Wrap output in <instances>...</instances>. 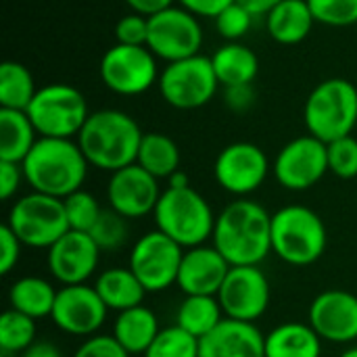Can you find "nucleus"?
I'll return each mask as SVG.
<instances>
[{
	"instance_id": "7",
	"label": "nucleus",
	"mask_w": 357,
	"mask_h": 357,
	"mask_svg": "<svg viewBox=\"0 0 357 357\" xmlns=\"http://www.w3.org/2000/svg\"><path fill=\"white\" fill-rule=\"evenodd\" d=\"M25 113L40 138H73L90 117L84 94L67 84L40 88Z\"/></svg>"
},
{
	"instance_id": "23",
	"label": "nucleus",
	"mask_w": 357,
	"mask_h": 357,
	"mask_svg": "<svg viewBox=\"0 0 357 357\" xmlns=\"http://www.w3.org/2000/svg\"><path fill=\"white\" fill-rule=\"evenodd\" d=\"M94 289L105 305L117 314L142 305L144 295L149 293L130 268H109L100 272Z\"/></svg>"
},
{
	"instance_id": "10",
	"label": "nucleus",
	"mask_w": 357,
	"mask_h": 357,
	"mask_svg": "<svg viewBox=\"0 0 357 357\" xmlns=\"http://www.w3.org/2000/svg\"><path fill=\"white\" fill-rule=\"evenodd\" d=\"M184 247L161 230L142 234L130 253V270L138 276L149 293H161L178 282Z\"/></svg>"
},
{
	"instance_id": "43",
	"label": "nucleus",
	"mask_w": 357,
	"mask_h": 357,
	"mask_svg": "<svg viewBox=\"0 0 357 357\" xmlns=\"http://www.w3.org/2000/svg\"><path fill=\"white\" fill-rule=\"evenodd\" d=\"M224 100L228 105V109L236 111V113H245L247 109H251L253 100H255V92L251 84H243V86H230L224 92Z\"/></svg>"
},
{
	"instance_id": "46",
	"label": "nucleus",
	"mask_w": 357,
	"mask_h": 357,
	"mask_svg": "<svg viewBox=\"0 0 357 357\" xmlns=\"http://www.w3.org/2000/svg\"><path fill=\"white\" fill-rule=\"evenodd\" d=\"M243 8H247L253 17H261V15H270L282 0H236Z\"/></svg>"
},
{
	"instance_id": "35",
	"label": "nucleus",
	"mask_w": 357,
	"mask_h": 357,
	"mask_svg": "<svg viewBox=\"0 0 357 357\" xmlns=\"http://www.w3.org/2000/svg\"><path fill=\"white\" fill-rule=\"evenodd\" d=\"M94 243L100 247V251H115V249H121L128 241V224H126V218L115 213L113 209H102L96 226L88 232Z\"/></svg>"
},
{
	"instance_id": "44",
	"label": "nucleus",
	"mask_w": 357,
	"mask_h": 357,
	"mask_svg": "<svg viewBox=\"0 0 357 357\" xmlns=\"http://www.w3.org/2000/svg\"><path fill=\"white\" fill-rule=\"evenodd\" d=\"M182 4V8H186L188 13L197 15V17H211L215 19L226 6H230L236 0H178Z\"/></svg>"
},
{
	"instance_id": "18",
	"label": "nucleus",
	"mask_w": 357,
	"mask_h": 357,
	"mask_svg": "<svg viewBox=\"0 0 357 357\" xmlns=\"http://www.w3.org/2000/svg\"><path fill=\"white\" fill-rule=\"evenodd\" d=\"M100 247L88 232L69 230L48 249V270L63 284H86L98 268Z\"/></svg>"
},
{
	"instance_id": "32",
	"label": "nucleus",
	"mask_w": 357,
	"mask_h": 357,
	"mask_svg": "<svg viewBox=\"0 0 357 357\" xmlns=\"http://www.w3.org/2000/svg\"><path fill=\"white\" fill-rule=\"evenodd\" d=\"M36 343V320L8 310L0 318V351L4 356H17Z\"/></svg>"
},
{
	"instance_id": "41",
	"label": "nucleus",
	"mask_w": 357,
	"mask_h": 357,
	"mask_svg": "<svg viewBox=\"0 0 357 357\" xmlns=\"http://www.w3.org/2000/svg\"><path fill=\"white\" fill-rule=\"evenodd\" d=\"M23 243L17 238V234L4 224L0 228V272L6 276L13 272V268L19 264Z\"/></svg>"
},
{
	"instance_id": "15",
	"label": "nucleus",
	"mask_w": 357,
	"mask_h": 357,
	"mask_svg": "<svg viewBox=\"0 0 357 357\" xmlns=\"http://www.w3.org/2000/svg\"><path fill=\"white\" fill-rule=\"evenodd\" d=\"M270 163L266 153L253 142H234L228 144L215 159L213 174L218 184L234 195L247 197L255 192L268 178Z\"/></svg>"
},
{
	"instance_id": "11",
	"label": "nucleus",
	"mask_w": 357,
	"mask_h": 357,
	"mask_svg": "<svg viewBox=\"0 0 357 357\" xmlns=\"http://www.w3.org/2000/svg\"><path fill=\"white\" fill-rule=\"evenodd\" d=\"M203 44V29L197 15L182 6H169L149 17V42L146 48L167 61L176 63L199 54Z\"/></svg>"
},
{
	"instance_id": "6",
	"label": "nucleus",
	"mask_w": 357,
	"mask_h": 357,
	"mask_svg": "<svg viewBox=\"0 0 357 357\" xmlns=\"http://www.w3.org/2000/svg\"><path fill=\"white\" fill-rule=\"evenodd\" d=\"M303 117L307 132L326 144L351 136L357 123V88L343 77L324 79L307 96Z\"/></svg>"
},
{
	"instance_id": "36",
	"label": "nucleus",
	"mask_w": 357,
	"mask_h": 357,
	"mask_svg": "<svg viewBox=\"0 0 357 357\" xmlns=\"http://www.w3.org/2000/svg\"><path fill=\"white\" fill-rule=\"evenodd\" d=\"M314 19L333 27L357 23V0H307Z\"/></svg>"
},
{
	"instance_id": "30",
	"label": "nucleus",
	"mask_w": 357,
	"mask_h": 357,
	"mask_svg": "<svg viewBox=\"0 0 357 357\" xmlns=\"http://www.w3.org/2000/svg\"><path fill=\"white\" fill-rule=\"evenodd\" d=\"M136 163L157 180H169L180 169V149L169 136L151 132L142 136Z\"/></svg>"
},
{
	"instance_id": "1",
	"label": "nucleus",
	"mask_w": 357,
	"mask_h": 357,
	"mask_svg": "<svg viewBox=\"0 0 357 357\" xmlns=\"http://www.w3.org/2000/svg\"><path fill=\"white\" fill-rule=\"evenodd\" d=\"M211 238L230 266H259L272 253V215L257 201L236 199L220 211Z\"/></svg>"
},
{
	"instance_id": "21",
	"label": "nucleus",
	"mask_w": 357,
	"mask_h": 357,
	"mask_svg": "<svg viewBox=\"0 0 357 357\" xmlns=\"http://www.w3.org/2000/svg\"><path fill=\"white\" fill-rule=\"evenodd\" d=\"M199 357H266V337L251 322L224 318L201 339Z\"/></svg>"
},
{
	"instance_id": "4",
	"label": "nucleus",
	"mask_w": 357,
	"mask_h": 357,
	"mask_svg": "<svg viewBox=\"0 0 357 357\" xmlns=\"http://www.w3.org/2000/svg\"><path fill=\"white\" fill-rule=\"evenodd\" d=\"M326 241L322 218L305 205H287L272 215V253L289 266L316 264L326 251Z\"/></svg>"
},
{
	"instance_id": "14",
	"label": "nucleus",
	"mask_w": 357,
	"mask_h": 357,
	"mask_svg": "<svg viewBox=\"0 0 357 357\" xmlns=\"http://www.w3.org/2000/svg\"><path fill=\"white\" fill-rule=\"evenodd\" d=\"M218 301L224 316L255 324L270 307V282L259 266H232Z\"/></svg>"
},
{
	"instance_id": "8",
	"label": "nucleus",
	"mask_w": 357,
	"mask_h": 357,
	"mask_svg": "<svg viewBox=\"0 0 357 357\" xmlns=\"http://www.w3.org/2000/svg\"><path fill=\"white\" fill-rule=\"evenodd\" d=\"M6 226L25 247L31 249H50L65 232L71 230L63 199L36 190L21 197L10 207Z\"/></svg>"
},
{
	"instance_id": "5",
	"label": "nucleus",
	"mask_w": 357,
	"mask_h": 357,
	"mask_svg": "<svg viewBox=\"0 0 357 357\" xmlns=\"http://www.w3.org/2000/svg\"><path fill=\"white\" fill-rule=\"evenodd\" d=\"M157 230L174 238L180 247L192 249L205 245L213 236L215 215L207 199L197 192L192 186L169 188L161 192V199L155 207Z\"/></svg>"
},
{
	"instance_id": "42",
	"label": "nucleus",
	"mask_w": 357,
	"mask_h": 357,
	"mask_svg": "<svg viewBox=\"0 0 357 357\" xmlns=\"http://www.w3.org/2000/svg\"><path fill=\"white\" fill-rule=\"evenodd\" d=\"M21 180H25L21 163L0 161V197H2V201H8L13 195H17Z\"/></svg>"
},
{
	"instance_id": "2",
	"label": "nucleus",
	"mask_w": 357,
	"mask_h": 357,
	"mask_svg": "<svg viewBox=\"0 0 357 357\" xmlns=\"http://www.w3.org/2000/svg\"><path fill=\"white\" fill-rule=\"evenodd\" d=\"M88 165L79 144L71 138H38L21 163L25 182L36 192L56 199L82 190Z\"/></svg>"
},
{
	"instance_id": "29",
	"label": "nucleus",
	"mask_w": 357,
	"mask_h": 357,
	"mask_svg": "<svg viewBox=\"0 0 357 357\" xmlns=\"http://www.w3.org/2000/svg\"><path fill=\"white\" fill-rule=\"evenodd\" d=\"M224 320V310L218 297L211 295H186L176 314V326L192 335L195 339H205Z\"/></svg>"
},
{
	"instance_id": "13",
	"label": "nucleus",
	"mask_w": 357,
	"mask_h": 357,
	"mask_svg": "<svg viewBox=\"0 0 357 357\" xmlns=\"http://www.w3.org/2000/svg\"><path fill=\"white\" fill-rule=\"evenodd\" d=\"M272 172L282 188L307 190L328 172V146L312 134L299 136L280 149Z\"/></svg>"
},
{
	"instance_id": "33",
	"label": "nucleus",
	"mask_w": 357,
	"mask_h": 357,
	"mask_svg": "<svg viewBox=\"0 0 357 357\" xmlns=\"http://www.w3.org/2000/svg\"><path fill=\"white\" fill-rule=\"evenodd\" d=\"M199 339L174 324L157 335L144 357H199Z\"/></svg>"
},
{
	"instance_id": "17",
	"label": "nucleus",
	"mask_w": 357,
	"mask_h": 357,
	"mask_svg": "<svg viewBox=\"0 0 357 357\" xmlns=\"http://www.w3.org/2000/svg\"><path fill=\"white\" fill-rule=\"evenodd\" d=\"M109 307L94 287L73 284L56 293L52 322L71 337H94L107 320Z\"/></svg>"
},
{
	"instance_id": "47",
	"label": "nucleus",
	"mask_w": 357,
	"mask_h": 357,
	"mask_svg": "<svg viewBox=\"0 0 357 357\" xmlns=\"http://www.w3.org/2000/svg\"><path fill=\"white\" fill-rule=\"evenodd\" d=\"M21 357H63L59 347L48 341H36L29 349H25Z\"/></svg>"
},
{
	"instance_id": "27",
	"label": "nucleus",
	"mask_w": 357,
	"mask_h": 357,
	"mask_svg": "<svg viewBox=\"0 0 357 357\" xmlns=\"http://www.w3.org/2000/svg\"><path fill=\"white\" fill-rule=\"evenodd\" d=\"M36 128L25 111L0 109V161L23 163L36 138Z\"/></svg>"
},
{
	"instance_id": "40",
	"label": "nucleus",
	"mask_w": 357,
	"mask_h": 357,
	"mask_svg": "<svg viewBox=\"0 0 357 357\" xmlns=\"http://www.w3.org/2000/svg\"><path fill=\"white\" fill-rule=\"evenodd\" d=\"M73 357H130V354L119 345L113 335H94L77 347Z\"/></svg>"
},
{
	"instance_id": "37",
	"label": "nucleus",
	"mask_w": 357,
	"mask_h": 357,
	"mask_svg": "<svg viewBox=\"0 0 357 357\" xmlns=\"http://www.w3.org/2000/svg\"><path fill=\"white\" fill-rule=\"evenodd\" d=\"M328 172L343 180L357 176V140L354 136H343L328 142Z\"/></svg>"
},
{
	"instance_id": "24",
	"label": "nucleus",
	"mask_w": 357,
	"mask_h": 357,
	"mask_svg": "<svg viewBox=\"0 0 357 357\" xmlns=\"http://www.w3.org/2000/svg\"><path fill=\"white\" fill-rule=\"evenodd\" d=\"M322 339L310 324L287 322L266 335V357H320Z\"/></svg>"
},
{
	"instance_id": "26",
	"label": "nucleus",
	"mask_w": 357,
	"mask_h": 357,
	"mask_svg": "<svg viewBox=\"0 0 357 357\" xmlns=\"http://www.w3.org/2000/svg\"><path fill=\"white\" fill-rule=\"evenodd\" d=\"M211 63H213L218 82L224 88L251 84L259 71L257 54L241 42H228V44L220 46L213 52Z\"/></svg>"
},
{
	"instance_id": "9",
	"label": "nucleus",
	"mask_w": 357,
	"mask_h": 357,
	"mask_svg": "<svg viewBox=\"0 0 357 357\" xmlns=\"http://www.w3.org/2000/svg\"><path fill=\"white\" fill-rule=\"evenodd\" d=\"M218 75L211 56L195 54L176 63H167L159 75V92L174 109H199L218 92Z\"/></svg>"
},
{
	"instance_id": "25",
	"label": "nucleus",
	"mask_w": 357,
	"mask_h": 357,
	"mask_svg": "<svg viewBox=\"0 0 357 357\" xmlns=\"http://www.w3.org/2000/svg\"><path fill=\"white\" fill-rule=\"evenodd\" d=\"M316 19L307 0H282L268 15V31L278 44H299L303 42Z\"/></svg>"
},
{
	"instance_id": "50",
	"label": "nucleus",
	"mask_w": 357,
	"mask_h": 357,
	"mask_svg": "<svg viewBox=\"0 0 357 357\" xmlns=\"http://www.w3.org/2000/svg\"><path fill=\"white\" fill-rule=\"evenodd\" d=\"M0 357H10V356H4V354H2V356H0Z\"/></svg>"
},
{
	"instance_id": "38",
	"label": "nucleus",
	"mask_w": 357,
	"mask_h": 357,
	"mask_svg": "<svg viewBox=\"0 0 357 357\" xmlns=\"http://www.w3.org/2000/svg\"><path fill=\"white\" fill-rule=\"evenodd\" d=\"M251 21H253V15L247 8H243L238 2H232L215 17V27L222 38L230 42H238L251 29Z\"/></svg>"
},
{
	"instance_id": "39",
	"label": "nucleus",
	"mask_w": 357,
	"mask_h": 357,
	"mask_svg": "<svg viewBox=\"0 0 357 357\" xmlns=\"http://www.w3.org/2000/svg\"><path fill=\"white\" fill-rule=\"evenodd\" d=\"M115 40L117 44H126V46H146L149 17L138 15V13L121 17L115 25Z\"/></svg>"
},
{
	"instance_id": "31",
	"label": "nucleus",
	"mask_w": 357,
	"mask_h": 357,
	"mask_svg": "<svg viewBox=\"0 0 357 357\" xmlns=\"http://www.w3.org/2000/svg\"><path fill=\"white\" fill-rule=\"evenodd\" d=\"M36 84L29 69L21 63L6 61L0 67V109L27 111L36 96Z\"/></svg>"
},
{
	"instance_id": "3",
	"label": "nucleus",
	"mask_w": 357,
	"mask_h": 357,
	"mask_svg": "<svg viewBox=\"0 0 357 357\" xmlns=\"http://www.w3.org/2000/svg\"><path fill=\"white\" fill-rule=\"evenodd\" d=\"M142 136L134 117L117 109H102L90 113L77 134V144L90 165L113 174L136 163Z\"/></svg>"
},
{
	"instance_id": "49",
	"label": "nucleus",
	"mask_w": 357,
	"mask_h": 357,
	"mask_svg": "<svg viewBox=\"0 0 357 357\" xmlns=\"http://www.w3.org/2000/svg\"><path fill=\"white\" fill-rule=\"evenodd\" d=\"M341 357H357V347H351V349H347V351H343Z\"/></svg>"
},
{
	"instance_id": "34",
	"label": "nucleus",
	"mask_w": 357,
	"mask_h": 357,
	"mask_svg": "<svg viewBox=\"0 0 357 357\" xmlns=\"http://www.w3.org/2000/svg\"><path fill=\"white\" fill-rule=\"evenodd\" d=\"M63 203H65L69 228L77 230V232H90L102 213L96 197L86 190H77V192L69 195L67 199H63Z\"/></svg>"
},
{
	"instance_id": "22",
	"label": "nucleus",
	"mask_w": 357,
	"mask_h": 357,
	"mask_svg": "<svg viewBox=\"0 0 357 357\" xmlns=\"http://www.w3.org/2000/svg\"><path fill=\"white\" fill-rule=\"evenodd\" d=\"M159 333L161 328H159L157 316L144 305L119 312L113 324V337L130 356L132 354L144 356Z\"/></svg>"
},
{
	"instance_id": "12",
	"label": "nucleus",
	"mask_w": 357,
	"mask_h": 357,
	"mask_svg": "<svg viewBox=\"0 0 357 357\" xmlns=\"http://www.w3.org/2000/svg\"><path fill=\"white\" fill-rule=\"evenodd\" d=\"M100 77L121 96L146 92L157 82V59L146 46H111L100 59Z\"/></svg>"
},
{
	"instance_id": "20",
	"label": "nucleus",
	"mask_w": 357,
	"mask_h": 357,
	"mask_svg": "<svg viewBox=\"0 0 357 357\" xmlns=\"http://www.w3.org/2000/svg\"><path fill=\"white\" fill-rule=\"evenodd\" d=\"M230 264L226 257L211 245H199L184 251V259L178 274V287L184 295H211L218 297L228 272Z\"/></svg>"
},
{
	"instance_id": "45",
	"label": "nucleus",
	"mask_w": 357,
	"mask_h": 357,
	"mask_svg": "<svg viewBox=\"0 0 357 357\" xmlns=\"http://www.w3.org/2000/svg\"><path fill=\"white\" fill-rule=\"evenodd\" d=\"M126 4L138 13V15H144V17H153L169 6H174V0H126Z\"/></svg>"
},
{
	"instance_id": "19",
	"label": "nucleus",
	"mask_w": 357,
	"mask_h": 357,
	"mask_svg": "<svg viewBox=\"0 0 357 357\" xmlns=\"http://www.w3.org/2000/svg\"><path fill=\"white\" fill-rule=\"evenodd\" d=\"M307 324L322 341L351 343L357 339V297L349 291L331 289L320 293L307 312Z\"/></svg>"
},
{
	"instance_id": "16",
	"label": "nucleus",
	"mask_w": 357,
	"mask_h": 357,
	"mask_svg": "<svg viewBox=\"0 0 357 357\" xmlns=\"http://www.w3.org/2000/svg\"><path fill=\"white\" fill-rule=\"evenodd\" d=\"M161 199L159 180L142 169L138 163L121 167L111 174L107 184L109 207L126 220H140L155 213Z\"/></svg>"
},
{
	"instance_id": "48",
	"label": "nucleus",
	"mask_w": 357,
	"mask_h": 357,
	"mask_svg": "<svg viewBox=\"0 0 357 357\" xmlns=\"http://www.w3.org/2000/svg\"><path fill=\"white\" fill-rule=\"evenodd\" d=\"M167 184H169V188H186V186H190L188 184V176L184 172H180V169L167 180Z\"/></svg>"
},
{
	"instance_id": "28",
	"label": "nucleus",
	"mask_w": 357,
	"mask_h": 357,
	"mask_svg": "<svg viewBox=\"0 0 357 357\" xmlns=\"http://www.w3.org/2000/svg\"><path fill=\"white\" fill-rule=\"evenodd\" d=\"M56 293L59 291L46 278L23 276L10 284L8 303H10V310L25 314L33 320H40L46 316H52Z\"/></svg>"
}]
</instances>
